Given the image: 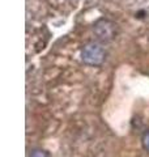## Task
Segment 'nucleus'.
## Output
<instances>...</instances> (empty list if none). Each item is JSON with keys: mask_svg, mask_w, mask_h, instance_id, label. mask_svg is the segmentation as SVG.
<instances>
[{"mask_svg": "<svg viewBox=\"0 0 149 157\" xmlns=\"http://www.w3.org/2000/svg\"><path fill=\"white\" fill-rule=\"evenodd\" d=\"M81 60L88 66L97 67L105 63L107 52L106 48L98 42H89L81 48Z\"/></svg>", "mask_w": 149, "mask_h": 157, "instance_id": "obj_1", "label": "nucleus"}, {"mask_svg": "<svg viewBox=\"0 0 149 157\" xmlns=\"http://www.w3.org/2000/svg\"><path fill=\"white\" fill-rule=\"evenodd\" d=\"M94 36L101 42H110L118 34V25L107 18H101L94 24Z\"/></svg>", "mask_w": 149, "mask_h": 157, "instance_id": "obj_2", "label": "nucleus"}, {"mask_svg": "<svg viewBox=\"0 0 149 157\" xmlns=\"http://www.w3.org/2000/svg\"><path fill=\"white\" fill-rule=\"evenodd\" d=\"M141 144H143V148L145 149L148 153H149V130H147L143 134L141 137Z\"/></svg>", "mask_w": 149, "mask_h": 157, "instance_id": "obj_3", "label": "nucleus"}, {"mask_svg": "<svg viewBox=\"0 0 149 157\" xmlns=\"http://www.w3.org/2000/svg\"><path fill=\"white\" fill-rule=\"evenodd\" d=\"M29 157H50L47 152H44L42 149H34L30 155H29Z\"/></svg>", "mask_w": 149, "mask_h": 157, "instance_id": "obj_4", "label": "nucleus"}]
</instances>
